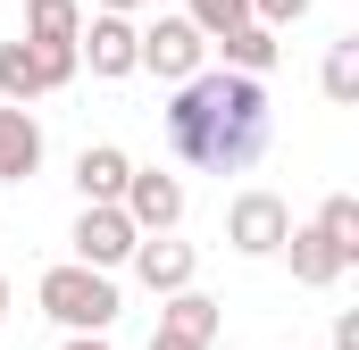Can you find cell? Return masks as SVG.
<instances>
[{"instance_id": "ba28073f", "label": "cell", "mask_w": 359, "mask_h": 350, "mask_svg": "<svg viewBox=\"0 0 359 350\" xmlns=\"http://www.w3.org/2000/svg\"><path fill=\"white\" fill-rule=\"evenodd\" d=\"M67 242H76V267H92V275H117V267L134 259V242H142V234L126 225V209H84Z\"/></svg>"}, {"instance_id": "3957f363", "label": "cell", "mask_w": 359, "mask_h": 350, "mask_svg": "<svg viewBox=\"0 0 359 350\" xmlns=\"http://www.w3.org/2000/svg\"><path fill=\"white\" fill-rule=\"evenodd\" d=\"M76 76H84L76 50H42V42H25V34L0 42V108H34L42 92H67Z\"/></svg>"}, {"instance_id": "9c48e42d", "label": "cell", "mask_w": 359, "mask_h": 350, "mask_svg": "<svg viewBox=\"0 0 359 350\" xmlns=\"http://www.w3.org/2000/svg\"><path fill=\"white\" fill-rule=\"evenodd\" d=\"M126 267L142 275V292H159V300H168V292H192V275H201V251H192V242H176V234H142Z\"/></svg>"}, {"instance_id": "277c9868", "label": "cell", "mask_w": 359, "mask_h": 350, "mask_svg": "<svg viewBox=\"0 0 359 350\" xmlns=\"http://www.w3.org/2000/svg\"><path fill=\"white\" fill-rule=\"evenodd\" d=\"M76 67H92L100 84L142 76V17H100V8H92L84 34H76Z\"/></svg>"}, {"instance_id": "ac0fdd59", "label": "cell", "mask_w": 359, "mask_h": 350, "mask_svg": "<svg viewBox=\"0 0 359 350\" xmlns=\"http://www.w3.org/2000/svg\"><path fill=\"white\" fill-rule=\"evenodd\" d=\"M318 84H326V100H343V108L359 100V42H351V34H343V42H326V67H318Z\"/></svg>"}, {"instance_id": "603a6c76", "label": "cell", "mask_w": 359, "mask_h": 350, "mask_svg": "<svg viewBox=\"0 0 359 350\" xmlns=\"http://www.w3.org/2000/svg\"><path fill=\"white\" fill-rule=\"evenodd\" d=\"M151 350H201V342H176V334H159V326H151Z\"/></svg>"}, {"instance_id": "44dd1931", "label": "cell", "mask_w": 359, "mask_h": 350, "mask_svg": "<svg viewBox=\"0 0 359 350\" xmlns=\"http://www.w3.org/2000/svg\"><path fill=\"white\" fill-rule=\"evenodd\" d=\"M334 350H359V317H351V309L334 317Z\"/></svg>"}, {"instance_id": "7a4b0ae2", "label": "cell", "mask_w": 359, "mask_h": 350, "mask_svg": "<svg viewBox=\"0 0 359 350\" xmlns=\"http://www.w3.org/2000/svg\"><path fill=\"white\" fill-rule=\"evenodd\" d=\"M34 300H42V317H50L59 334H109V326L126 317V300H117V275H92V267H76V259L42 267Z\"/></svg>"}, {"instance_id": "2e32d148", "label": "cell", "mask_w": 359, "mask_h": 350, "mask_svg": "<svg viewBox=\"0 0 359 350\" xmlns=\"http://www.w3.org/2000/svg\"><path fill=\"white\" fill-rule=\"evenodd\" d=\"M176 17L192 25V34H201V42H226L234 25H251V0H184Z\"/></svg>"}, {"instance_id": "6da1fadb", "label": "cell", "mask_w": 359, "mask_h": 350, "mask_svg": "<svg viewBox=\"0 0 359 350\" xmlns=\"http://www.w3.org/2000/svg\"><path fill=\"white\" fill-rule=\"evenodd\" d=\"M268 125H276L268 84L226 76V67H201V76H192V84H176V100H168V150H176L184 167H209V175L259 167Z\"/></svg>"}, {"instance_id": "d6986e66", "label": "cell", "mask_w": 359, "mask_h": 350, "mask_svg": "<svg viewBox=\"0 0 359 350\" xmlns=\"http://www.w3.org/2000/svg\"><path fill=\"white\" fill-rule=\"evenodd\" d=\"M318 0H251V25H268V34H284V25H301Z\"/></svg>"}, {"instance_id": "5b68a950", "label": "cell", "mask_w": 359, "mask_h": 350, "mask_svg": "<svg viewBox=\"0 0 359 350\" xmlns=\"http://www.w3.org/2000/svg\"><path fill=\"white\" fill-rule=\"evenodd\" d=\"M284 234H292L284 192L251 183V192H234V200H226V242H234L243 259H276V251H284Z\"/></svg>"}, {"instance_id": "30bf717a", "label": "cell", "mask_w": 359, "mask_h": 350, "mask_svg": "<svg viewBox=\"0 0 359 350\" xmlns=\"http://www.w3.org/2000/svg\"><path fill=\"white\" fill-rule=\"evenodd\" d=\"M126 175H134V159H126L117 142H84V150H76V192H84V209H117Z\"/></svg>"}, {"instance_id": "7402d4cb", "label": "cell", "mask_w": 359, "mask_h": 350, "mask_svg": "<svg viewBox=\"0 0 359 350\" xmlns=\"http://www.w3.org/2000/svg\"><path fill=\"white\" fill-rule=\"evenodd\" d=\"M59 350H109V334H67Z\"/></svg>"}, {"instance_id": "52a82bcc", "label": "cell", "mask_w": 359, "mask_h": 350, "mask_svg": "<svg viewBox=\"0 0 359 350\" xmlns=\"http://www.w3.org/2000/svg\"><path fill=\"white\" fill-rule=\"evenodd\" d=\"M117 209H126L134 234H176V225H184V183L168 167H134L126 192H117Z\"/></svg>"}, {"instance_id": "7c38bea8", "label": "cell", "mask_w": 359, "mask_h": 350, "mask_svg": "<svg viewBox=\"0 0 359 350\" xmlns=\"http://www.w3.org/2000/svg\"><path fill=\"white\" fill-rule=\"evenodd\" d=\"M42 167V117L34 108H0V183H25Z\"/></svg>"}, {"instance_id": "4fadbf2b", "label": "cell", "mask_w": 359, "mask_h": 350, "mask_svg": "<svg viewBox=\"0 0 359 350\" xmlns=\"http://www.w3.org/2000/svg\"><path fill=\"white\" fill-rule=\"evenodd\" d=\"M217 326H226V317H217V300H209L201 284L159 300V334H176V342H201V350H209V342H217Z\"/></svg>"}, {"instance_id": "8992f818", "label": "cell", "mask_w": 359, "mask_h": 350, "mask_svg": "<svg viewBox=\"0 0 359 350\" xmlns=\"http://www.w3.org/2000/svg\"><path fill=\"white\" fill-rule=\"evenodd\" d=\"M209 67V42L184 25V17H142V76H159V84H192Z\"/></svg>"}, {"instance_id": "cb8c5ba5", "label": "cell", "mask_w": 359, "mask_h": 350, "mask_svg": "<svg viewBox=\"0 0 359 350\" xmlns=\"http://www.w3.org/2000/svg\"><path fill=\"white\" fill-rule=\"evenodd\" d=\"M0 317H8V275H0Z\"/></svg>"}, {"instance_id": "8fae6325", "label": "cell", "mask_w": 359, "mask_h": 350, "mask_svg": "<svg viewBox=\"0 0 359 350\" xmlns=\"http://www.w3.org/2000/svg\"><path fill=\"white\" fill-rule=\"evenodd\" d=\"M284 259H292V284H309V292H326V284L351 275V259H343L318 225H292V234H284Z\"/></svg>"}, {"instance_id": "e0dca14e", "label": "cell", "mask_w": 359, "mask_h": 350, "mask_svg": "<svg viewBox=\"0 0 359 350\" xmlns=\"http://www.w3.org/2000/svg\"><path fill=\"white\" fill-rule=\"evenodd\" d=\"M309 225H318V234H326L343 259H359V200H351V192H326V209H318Z\"/></svg>"}, {"instance_id": "ffe728a7", "label": "cell", "mask_w": 359, "mask_h": 350, "mask_svg": "<svg viewBox=\"0 0 359 350\" xmlns=\"http://www.w3.org/2000/svg\"><path fill=\"white\" fill-rule=\"evenodd\" d=\"M100 17H142V8H159V0H92Z\"/></svg>"}, {"instance_id": "5bb4252c", "label": "cell", "mask_w": 359, "mask_h": 350, "mask_svg": "<svg viewBox=\"0 0 359 350\" xmlns=\"http://www.w3.org/2000/svg\"><path fill=\"white\" fill-rule=\"evenodd\" d=\"M76 34H84V0H25V42L76 50Z\"/></svg>"}, {"instance_id": "9a60e30c", "label": "cell", "mask_w": 359, "mask_h": 350, "mask_svg": "<svg viewBox=\"0 0 359 350\" xmlns=\"http://www.w3.org/2000/svg\"><path fill=\"white\" fill-rule=\"evenodd\" d=\"M209 50H226V76H251V84H268V67H276V34L268 25H234V34L209 42Z\"/></svg>"}]
</instances>
